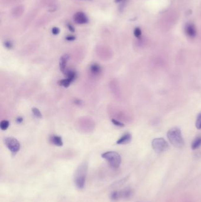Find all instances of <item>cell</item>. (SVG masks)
I'll return each mask as SVG.
<instances>
[{"mask_svg":"<svg viewBox=\"0 0 201 202\" xmlns=\"http://www.w3.org/2000/svg\"><path fill=\"white\" fill-rule=\"evenodd\" d=\"M88 171V164L86 162L80 164L75 170L74 181L75 186L79 189H82L84 187Z\"/></svg>","mask_w":201,"mask_h":202,"instance_id":"obj_1","label":"cell"},{"mask_svg":"<svg viewBox=\"0 0 201 202\" xmlns=\"http://www.w3.org/2000/svg\"><path fill=\"white\" fill-rule=\"evenodd\" d=\"M167 137L170 144L175 147L181 148L184 146L185 142L183 138L181 130L177 127L170 129L167 133Z\"/></svg>","mask_w":201,"mask_h":202,"instance_id":"obj_2","label":"cell"},{"mask_svg":"<svg viewBox=\"0 0 201 202\" xmlns=\"http://www.w3.org/2000/svg\"><path fill=\"white\" fill-rule=\"evenodd\" d=\"M101 157L105 159L111 167L114 169L119 168L122 162L121 156L117 152H105L101 154Z\"/></svg>","mask_w":201,"mask_h":202,"instance_id":"obj_3","label":"cell"},{"mask_svg":"<svg viewBox=\"0 0 201 202\" xmlns=\"http://www.w3.org/2000/svg\"><path fill=\"white\" fill-rule=\"evenodd\" d=\"M152 146L154 151L157 154L166 152L169 147L168 143L163 138H157L153 139Z\"/></svg>","mask_w":201,"mask_h":202,"instance_id":"obj_4","label":"cell"},{"mask_svg":"<svg viewBox=\"0 0 201 202\" xmlns=\"http://www.w3.org/2000/svg\"><path fill=\"white\" fill-rule=\"evenodd\" d=\"M4 144L8 149L13 154L15 155L19 151L21 145L17 139L14 137H6L4 139Z\"/></svg>","mask_w":201,"mask_h":202,"instance_id":"obj_5","label":"cell"},{"mask_svg":"<svg viewBox=\"0 0 201 202\" xmlns=\"http://www.w3.org/2000/svg\"><path fill=\"white\" fill-rule=\"evenodd\" d=\"M74 21L77 24H86L88 22V18L86 15L83 12H77L75 13L74 15Z\"/></svg>","mask_w":201,"mask_h":202,"instance_id":"obj_6","label":"cell"},{"mask_svg":"<svg viewBox=\"0 0 201 202\" xmlns=\"http://www.w3.org/2000/svg\"><path fill=\"white\" fill-rule=\"evenodd\" d=\"M89 72L92 75L98 76L101 73L102 69L100 64L96 63H93L90 66Z\"/></svg>","mask_w":201,"mask_h":202,"instance_id":"obj_7","label":"cell"},{"mask_svg":"<svg viewBox=\"0 0 201 202\" xmlns=\"http://www.w3.org/2000/svg\"><path fill=\"white\" fill-rule=\"evenodd\" d=\"M69 59L70 56L68 54L63 55V56H61L60 59L59 67H60V69L61 70V72H62L63 73L65 72L66 70L67 69V68H66L67 64Z\"/></svg>","mask_w":201,"mask_h":202,"instance_id":"obj_8","label":"cell"},{"mask_svg":"<svg viewBox=\"0 0 201 202\" xmlns=\"http://www.w3.org/2000/svg\"><path fill=\"white\" fill-rule=\"evenodd\" d=\"M120 199H127L132 197L133 195V190L130 187H126L124 189L119 191Z\"/></svg>","mask_w":201,"mask_h":202,"instance_id":"obj_9","label":"cell"},{"mask_svg":"<svg viewBox=\"0 0 201 202\" xmlns=\"http://www.w3.org/2000/svg\"><path fill=\"white\" fill-rule=\"evenodd\" d=\"M131 140H132V135L130 133H125L117 141L116 143L119 145L126 144L129 143Z\"/></svg>","mask_w":201,"mask_h":202,"instance_id":"obj_10","label":"cell"},{"mask_svg":"<svg viewBox=\"0 0 201 202\" xmlns=\"http://www.w3.org/2000/svg\"><path fill=\"white\" fill-rule=\"evenodd\" d=\"M185 32L190 37H195L196 34L195 25L191 23L188 24L185 27Z\"/></svg>","mask_w":201,"mask_h":202,"instance_id":"obj_11","label":"cell"},{"mask_svg":"<svg viewBox=\"0 0 201 202\" xmlns=\"http://www.w3.org/2000/svg\"><path fill=\"white\" fill-rule=\"evenodd\" d=\"M51 143L57 147H62L63 145V139L60 136L53 135L50 137Z\"/></svg>","mask_w":201,"mask_h":202,"instance_id":"obj_12","label":"cell"},{"mask_svg":"<svg viewBox=\"0 0 201 202\" xmlns=\"http://www.w3.org/2000/svg\"><path fill=\"white\" fill-rule=\"evenodd\" d=\"M64 73L66 75V77L67 79H69L72 82H73L76 79L77 73L75 71H74L73 70L66 69L64 72Z\"/></svg>","mask_w":201,"mask_h":202,"instance_id":"obj_13","label":"cell"},{"mask_svg":"<svg viewBox=\"0 0 201 202\" xmlns=\"http://www.w3.org/2000/svg\"><path fill=\"white\" fill-rule=\"evenodd\" d=\"M201 146V136L197 137L195 138L194 141L192 142V144L191 145V148L193 150H196L199 148Z\"/></svg>","mask_w":201,"mask_h":202,"instance_id":"obj_14","label":"cell"},{"mask_svg":"<svg viewBox=\"0 0 201 202\" xmlns=\"http://www.w3.org/2000/svg\"><path fill=\"white\" fill-rule=\"evenodd\" d=\"M71 83L72 82L69 79H67V78L63 79H62L58 81V84L60 86H62L64 88H68Z\"/></svg>","mask_w":201,"mask_h":202,"instance_id":"obj_15","label":"cell"},{"mask_svg":"<svg viewBox=\"0 0 201 202\" xmlns=\"http://www.w3.org/2000/svg\"><path fill=\"white\" fill-rule=\"evenodd\" d=\"M32 114L34 115V116L36 118H42V114L41 113L40 111L37 108H32Z\"/></svg>","mask_w":201,"mask_h":202,"instance_id":"obj_16","label":"cell"},{"mask_svg":"<svg viewBox=\"0 0 201 202\" xmlns=\"http://www.w3.org/2000/svg\"><path fill=\"white\" fill-rule=\"evenodd\" d=\"M10 126V122L7 120L2 121L0 122V128L2 131H5L8 129Z\"/></svg>","mask_w":201,"mask_h":202,"instance_id":"obj_17","label":"cell"},{"mask_svg":"<svg viewBox=\"0 0 201 202\" xmlns=\"http://www.w3.org/2000/svg\"><path fill=\"white\" fill-rule=\"evenodd\" d=\"M110 198L113 200H118L120 199L119 191H113L110 195Z\"/></svg>","mask_w":201,"mask_h":202,"instance_id":"obj_18","label":"cell"},{"mask_svg":"<svg viewBox=\"0 0 201 202\" xmlns=\"http://www.w3.org/2000/svg\"><path fill=\"white\" fill-rule=\"evenodd\" d=\"M195 126L196 127L197 129L198 130H201V112L200 114H198L197 118H196V122H195Z\"/></svg>","mask_w":201,"mask_h":202,"instance_id":"obj_19","label":"cell"},{"mask_svg":"<svg viewBox=\"0 0 201 202\" xmlns=\"http://www.w3.org/2000/svg\"><path fill=\"white\" fill-rule=\"evenodd\" d=\"M112 122L113 123V125L115 126H119V127H123L125 126V124L122 122H121L117 120L116 119H112Z\"/></svg>","mask_w":201,"mask_h":202,"instance_id":"obj_20","label":"cell"},{"mask_svg":"<svg viewBox=\"0 0 201 202\" xmlns=\"http://www.w3.org/2000/svg\"><path fill=\"white\" fill-rule=\"evenodd\" d=\"M134 35L137 38H140L141 35H142V31L140 30V29H139L138 27L136 28L134 30Z\"/></svg>","mask_w":201,"mask_h":202,"instance_id":"obj_21","label":"cell"},{"mask_svg":"<svg viewBox=\"0 0 201 202\" xmlns=\"http://www.w3.org/2000/svg\"><path fill=\"white\" fill-rule=\"evenodd\" d=\"M4 44L5 47L7 49H11L13 48V43L10 40H6V42H4Z\"/></svg>","mask_w":201,"mask_h":202,"instance_id":"obj_22","label":"cell"},{"mask_svg":"<svg viewBox=\"0 0 201 202\" xmlns=\"http://www.w3.org/2000/svg\"><path fill=\"white\" fill-rule=\"evenodd\" d=\"M60 29L58 28V27H53L52 29V30H51V32L52 33L54 34V35H57L60 33Z\"/></svg>","mask_w":201,"mask_h":202,"instance_id":"obj_23","label":"cell"},{"mask_svg":"<svg viewBox=\"0 0 201 202\" xmlns=\"http://www.w3.org/2000/svg\"><path fill=\"white\" fill-rule=\"evenodd\" d=\"M75 39H76V37L74 36H68L66 37V40L67 41H69V42L74 41V40H75Z\"/></svg>","mask_w":201,"mask_h":202,"instance_id":"obj_24","label":"cell"},{"mask_svg":"<svg viewBox=\"0 0 201 202\" xmlns=\"http://www.w3.org/2000/svg\"><path fill=\"white\" fill-rule=\"evenodd\" d=\"M67 28L69 29V30L70 32H72V33H74V32H75V29L73 26V25H71V24H69V23H67Z\"/></svg>","mask_w":201,"mask_h":202,"instance_id":"obj_25","label":"cell"},{"mask_svg":"<svg viewBox=\"0 0 201 202\" xmlns=\"http://www.w3.org/2000/svg\"><path fill=\"white\" fill-rule=\"evenodd\" d=\"M23 121H24V119H23V117H21V116H19V117H17V118H16V120H15V121H16V122H17L18 124H21V123L23 122Z\"/></svg>","mask_w":201,"mask_h":202,"instance_id":"obj_26","label":"cell"},{"mask_svg":"<svg viewBox=\"0 0 201 202\" xmlns=\"http://www.w3.org/2000/svg\"><path fill=\"white\" fill-rule=\"evenodd\" d=\"M74 102H75V105H77L78 106H80L83 104V102L81 100H79V99H75V101H74Z\"/></svg>","mask_w":201,"mask_h":202,"instance_id":"obj_27","label":"cell"},{"mask_svg":"<svg viewBox=\"0 0 201 202\" xmlns=\"http://www.w3.org/2000/svg\"><path fill=\"white\" fill-rule=\"evenodd\" d=\"M122 1H123V0H115V2H117V3H118V2H120Z\"/></svg>","mask_w":201,"mask_h":202,"instance_id":"obj_28","label":"cell"}]
</instances>
